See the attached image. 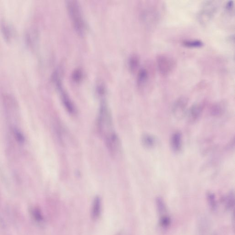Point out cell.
I'll use <instances>...</instances> for the list:
<instances>
[{
    "label": "cell",
    "instance_id": "5b68a950",
    "mask_svg": "<svg viewBox=\"0 0 235 235\" xmlns=\"http://www.w3.org/2000/svg\"><path fill=\"white\" fill-rule=\"evenodd\" d=\"M215 9L216 8L213 3L211 2H207V3L204 4L198 15L199 22L203 24L210 22L214 15Z\"/></svg>",
    "mask_w": 235,
    "mask_h": 235
},
{
    "label": "cell",
    "instance_id": "ac0fdd59",
    "mask_svg": "<svg viewBox=\"0 0 235 235\" xmlns=\"http://www.w3.org/2000/svg\"><path fill=\"white\" fill-rule=\"evenodd\" d=\"M34 217L36 218V219L38 220V221H41L43 220V217H42L41 214V213L40 211H38V210H35L34 212Z\"/></svg>",
    "mask_w": 235,
    "mask_h": 235
},
{
    "label": "cell",
    "instance_id": "ba28073f",
    "mask_svg": "<svg viewBox=\"0 0 235 235\" xmlns=\"http://www.w3.org/2000/svg\"><path fill=\"white\" fill-rule=\"evenodd\" d=\"M171 145L174 152H178L181 151L182 145V136L180 132H175L173 134L171 138Z\"/></svg>",
    "mask_w": 235,
    "mask_h": 235
},
{
    "label": "cell",
    "instance_id": "d6986e66",
    "mask_svg": "<svg viewBox=\"0 0 235 235\" xmlns=\"http://www.w3.org/2000/svg\"><path fill=\"white\" fill-rule=\"evenodd\" d=\"M234 8V2L232 1L228 2L226 5V9L229 11H231Z\"/></svg>",
    "mask_w": 235,
    "mask_h": 235
},
{
    "label": "cell",
    "instance_id": "277c9868",
    "mask_svg": "<svg viewBox=\"0 0 235 235\" xmlns=\"http://www.w3.org/2000/svg\"><path fill=\"white\" fill-rule=\"evenodd\" d=\"M188 103V99L185 97H180L174 103L172 112L176 119H181L186 115V108Z\"/></svg>",
    "mask_w": 235,
    "mask_h": 235
},
{
    "label": "cell",
    "instance_id": "52a82bcc",
    "mask_svg": "<svg viewBox=\"0 0 235 235\" xmlns=\"http://www.w3.org/2000/svg\"><path fill=\"white\" fill-rule=\"evenodd\" d=\"M0 31L5 40L11 41L12 39L14 32L11 26L5 20L0 22Z\"/></svg>",
    "mask_w": 235,
    "mask_h": 235
},
{
    "label": "cell",
    "instance_id": "8fae6325",
    "mask_svg": "<svg viewBox=\"0 0 235 235\" xmlns=\"http://www.w3.org/2000/svg\"><path fill=\"white\" fill-rule=\"evenodd\" d=\"M148 72L146 69L142 68L139 70L137 75V84L140 87L145 85L148 79Z\"/></svg>",
    "mask_w": 235,
    "mask_h": 235
},
{
    "label": "cell",
    "instance_id": "6da1fadb",
    "mask_svg": "<svg viewBox=\"0 0 235 235\" xmlns=\"http://www.w3.org/2000/svg\"><path fill=\"white\" fill-rule=\"evenodd\" d=\"M66 8L68 15L76 32L82 36L86 30V24L82 8L78 2L74 0L66 1Z\"/></svg>",
    "mask_w": 235,
    "mask_h": 235
},
{
    "label": "cell",
    "instance_id": "9c48e42d",
    "mask_svg": "<svg viewBox=\"0 0 235 235\" xmlns=\"http://www.w3.org/2000/svg\"><path fill=\"white\" fill-rule=\"evenodd\" d=\"M102 211V201L101 198L97 196L95 197L92 204L91 215L93 219L96 220L100 216Z\"/></svg>",
    "mask_w": 235,
    "mask_h": 235
},
{
    "label": "cell",
    "instance_id": "7c38bea8",
    "mask_svg": "<svg viewBox=\"0 0 235 235\" xmlns=\"http://www.w3.org/2000/svg\"><path fill=\"white\" fill-rule=\"evenodd\" d=\"M183 45L185 47L190 48L201 47L204 45V43L198 40H188L183 41Z\"/></svg>",
    "mask_w": 235,
    "mask_h": 235
},
{
    "label": "cell",
    "instance_id": "30bf717a",
    "mask_svg": "<svg viewBox=\"0 0 235 235\" xmlns=\"http://www.w3.org/2000/svg\"><path fill=\"white\" fill-rule=\"evenodd\" d=\"M143 146L148 149L154 148L157 144V139L155 136L149 134H144L142 137Z\"/></svg>",
    "mask_w": 235,
    "mask_h": 235
},
{
    "label": "cell",
    "instance_id": "7a4b0ae2",
    "mask_svg": "<svg viewBox=\"0 0 235 235\" xmlns=\"http://www.w3.org/2000/svg\"><path fill=\"white\" fill-rule=\"evenodd\" d=\"M52 80L58 91L64 107L69 113L71 114H75L76 113L75 106L64 88L61 68L58 67L55 70L52 76Z\"/></svg>",
    "mask_w": 235,
    "mask_h": 235
},
{
    "label": "cell",
    "instance_id": "e0dca14e",
    "mask_svg": "<svg viewBox=\"0 0 235 235\" xmlns=\"http://www.w3.org/2000/svg\"><path fill=\"white\" fill-rule=\"evenodd\" d=\"M234 195L233 192H231L227 195L226 198V203L227 204V206L231 207L232 204H234Z\"/></svg>",
    "mask_w": 235,
    "mask_h": 235
},
{
    "label": "cell",
    "instance_id": "5bb4252c",
    "mask_svg": "<svg viewBox=\"0 0 235 235\" xmlns=\"http://www.w3.org/2000/svg\"><path fill=\"white\" fill-rule=\"evenodd\" d=\"M224 111V108L220 104H217L213 107L211 113L214 116L220 115Z\"/></svg>",
    "mask_w": 235,
    "mask_h": 235
},
{
    "label": "cell",
    "instance_id": "4fadbf2b",
    "mask_svg": "<svg viewBox=\"0 0 235 235\" xmlns=\"http://www.w3.org/2000/svg\"><path fill=\"white\" fill-rule=\"evenodd\" d=\"M129 69L132 72L135 71L139 64V58L137 56L133 55L130 57L129 61Z\"/></svg>",
    "mask_w": 235,
    "mask_h": 235
},
{
    "label": "cell",
    "instance_id": "3957f363",
    "mask_svg": "<svg viewBox=\"0 0 235 235\" xmlns=\"http://www.w3.org/2000/svg\"><path fill=\"white\" fill-rule=\"evenodd\" d=\"M156 60L159 73L163 76L168 75L174 68L175 64L173 59L165 55H159Z\"/></svg>",
    "mask_w": 235,
    "mask_h": 235
},
{
    "label": "cell",
    "instance_id": "2e32d148",
    "mask_svg": "<svg viewBox=\"0 0 235 235\" xmlns=\"http://www.w3.org/2000/svg\"><path fill=\"white\" fill-rule=\"evenodd\" d=\"M207 199L208 203L213 209H215L216 207V200L215 196L213 193L209 192L207 194Z\"/></svg>",
    "mask_w": 235,
    "mask_h": 235
},
{
    "label": "cell",
    "instance_id": "8992f818",
    "mask_svg": "<svg viewBox=\"0 0 235 235\" xmlns=\"http://www.w3.org/2000/svg\"><path fill=\"white\" fill-rule=\"evenodd\" d=\"M203 105L200 103L194 104L187 113V117L191 123L196 122L201 116L203 110Z\"/></svg>",
    "mask_w": 235,
    "mask_h": 235
},
{
    "label": "cell",
    "instance_id": "9a60e30c",
    "mask_svg": "<svg viewBox=\"0 0 235 235\" xmlns=\"http://www.w3.org/2000/svg\"><path fill=\"white\" fill-rule=\"evenodd\" d=\"M14 133L17 141L19 143H23L24 142L25 139L22 133L17 129H14Z\"/></svg>",
    "mask_w": 235,
    "mask_h": 235
}]
</instances>
